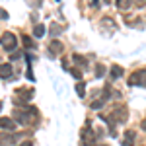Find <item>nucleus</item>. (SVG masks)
Returning <instances> with one entry per match:
<instances>
[{
  "instance_id": "nucleus-1",
  "label": "nucleus",
  "mask_w": 146,
  "mask_h": 146,
  "mask_svg": "<svg viewBox=\"0 0 146 146\" xmlns=\"http://www.w3.org/2000/svg\"><path fill=\"white\" fill-rule=\"evenodd\" d=\"M0 45H2V49H6V51H14L16 45H18V37H14L12 33H4L0 37Z\"/></svg>"
},
{
  "instance_id": "nucleus-2",
  "label": "nucleus",
  "mask_w": 146,
  "mask_h": 146,
  "mask_svg": "<svg viewBox=\"0 0 146 146\" xmlns=\"http://www.w3.org/2000/svg\"><path fill=\"white\" fill-rule=\"evenodd\" d=\"M16 105H22V103H27V101L33 98V90L31 88H20V90L16 92Z\"/></svg>"
},
{
  "instance_id": "nucleus-3",
  "label": "nucleus",
  "mask_w": 146,
  "mask_h": 146,
  "mask_svg": "<svg viewBox=\"0 0 146 146\" xmlns=\"http://www.w3.org/2000/svg\"><path fill=\"white\" fill-rule=\"evenodd\" d=\"M129 84L131 86H146V70H136L135 74H131Z\"/></svg>"
},
{
  "instance_id": "nucleus-4",
  "label": "nucleus",
  "mask_w": 146,
  "mask_h": 146,
  "mask_svg": "<svg viewBox=\"0 0 146 146\" xmlns=\"http://www.w3.org/2000/svg\"><path fill=\"white\" fill-rule=\"evenodd\" d=\"M94 140H96V133L86 127V129L82 131V144L84 146H94Z\"/></svg>"
},
{
  "instance_id": "nucleus-5",
  "label": "nucleus",
  "mask_w": 146,
  "mask_h": 146,
  "mask_svg": "<svg viewBox=\"0 0 146 146\" xmlns=\"http://www.w3.org/2000/svg\"><path fill=\"white\" fill-rule=\"evenodd\" d=\"M127 119V109H125L123 105H119V107H115V111H113V117H111V121H125Z\"/></svg>"
},
{
  "instance_id": "nucleus-6",
  "label": "nucleus",
  "mask_w": 146,
  "mask_h": 146,
  "mask_svg": "<svg viewBox=\"0 0 146 146\" xmlns=\"http://www.w3.org/2000/svg\"><path fill=\"white\" fill-rule=\"evenodd\" d=\"M0 129H4V131H14V129H16V121L10 119V117H0Z\"/></svg>"
},
{
  "instance_id": "nucleus-7",
  "label": "nucleus",
  "mask_w": 146,
  "mask_h": 146,
  "mask_svg": "<svg viewBox=\"0 0 146 146\" xmlns=\"http://www.w3.org/2000/svg\"><path fill=\"white\" fill-rule=\"evenodd\" d=\"M49 51H51L53 55H60V53L64 51V45H62L58 39H53V41L49 43Z\"/></svg>"
},
{
  "instance_id": "nucleus-8",
  "label": "nucleus",
  "mask_w": 146,
  "mask_h": 146,
  "mask_svg": "<svg viewBox=\"0 0 146 146\" xmlns=\"http://www.w3.org/2000/svg\"><path fill=\"white\" fill-rule=\"evenodd\" d=\"M12 74H14V70H12L10 64H0V76L2 78H10Z\"/></svg>"
},
{
  "instance_id": "nucleus-9",
  "label": "nucleus",
  "mask_w": 146,
  "mask_h": 146,
  "mask_svg": "<svg viewBox=\"0 0 146 146\" xmlns=\"http://www.w3.org/2000/svg\"><path fill=\"white\" fill-rule=\"evenodd\" d=\"M135 136H136V133H135V131H129V133L125 135L123 146H133V142H135Z\"/></svg>"
},
{
  "instance_id": "nucleus-10",
  "label": "nucleus",
  "mask_w": 146,
  "mask_h": 146,
  "mask_svg": "<svg viewBox=\"0 0 146 146\" xmlns=\"http://www.w3.org/2000/svg\"><path fill=\"white\" fill-rule=\"evenodd\" d=\"M43 33H45V25L43 23H37L35 29H33V35L35 37H43Z\"/></svg>"
},
{
  "instance_id": "nucleus-11",
  "label": "nucleus",
  "mask_w": 146,
  "mask_h": 146,
  "mask_svg": "<svg viewBox=\"0 0 146 146\" xmlns=\"http://www.w3.org/2000/svg\"><path fill=\"white\" fill-rule=\"evenodd\" d=\"M121 76H123V68L121 66H113L111 68V78L115 80V78H121Z\"/></svg>"
},
{
  "instance_id": "nucleus-12",
  "label": "nucleus",
  "mask_w": 146,
  "mask_h": 146,
  "mask_svg": "<svg viewBox=\"0 0 146 146\" xmlns=\"http://www.w3.org/2000/svg\"><path fill=\"white\" fill-rule=\"evenodd\" d=\"M0 140H2L4 144H12V142L16 140V136H12V135H2V136H0Z\"/></svg>"
},
{
  "instance_id": "nucleus-13",
  "label": "nucleus",
  "mask_w": 146,
  "mask_h": 146,
  "mask_svg": "<svg viewBox=\"0 0 146 146\" xmlns=\"http://www.w3.org/2000/svg\"><path fill=\"white\" fill-rule=\"evenodd\" d=\"M131 4H133V0H117V6L119 8H131Z\"/></svg>"
},
{
  "instance_id": "nucleus-14",
  "label": "nucleus",
  "mask_w": 146,
  "mask_h": 146,
  "mask_svg": "<svg viewBox=\"0 0 146 146\" xmlns=\"http://www.w3.org/2000/svg\"><path fill=\"white\" fill-rule=\"evenodd\" d=\"M76 92H78L80 98H82V96L86 94V86H84V82H78V84H76Z\"/></svg>"
},
{
  "instance_id": "nucleus-15",
  "label": "nucleus",
  "mask_w": 146,
  "mask_h": 146,
  "mask_svg": "<svg viewBox=\"0 0 146 146\" xmlns=\"http://www.w3.org/2000/svg\"><path fill=\"white\" fill-rule=\"evenodd\" d=\"M103 74H105V68L101 66V64H98V66H96V78H101Z\"/></svg>"
},
{
  "instance_id": "nucleus-16",
  "label": "nucleus",
  "mask_w": 146,
  "mask_h": 146,
  "mask_svg": "<svg viewBox=\"0 0 146 146\" xmlns=\"http://www.w3.org/2000/svg\"><path fill=\"white\" fill-rule=\"evenodd\" d=\"M22 41H23V45L27 47V49H31V47H33V43H31V39H29L27 35H23V39H22Z\"/></svg>"
},
{
  "instance_id": "nucleus-17",
  "label": "nucleus",
  "mask_w": 146,
  "mask_h": 146,
  "mask_svg": "<svg viewBox=\"0 0 146 146\" xmlns=\"http://www.w3.org/2000/svg\"><path fill=\"white\" fill-rule=\"evenodd\" d=\"M70 72H72V76H74V78H82V72L76 70V68H70Z\"/></svg>"
},
{
  "instance_id": "nucleus-18",
  "label": "nucleus",
  "mask_w": 146,
  "mask_h": 146,
  "mask_svg": "<svg viewBox=\"0 0 146 146\" xmlns=\"http://www.w3.org/2000/svg\"><path fill=\"white\" fill-rule=\"evenodd\" d=\"M20 146H33V142H31V140H25V142H22Z\"/></svg>"
},
{
  "instance_id": "nucleus-19",
  "label": "nucleus",
  "mask_w": 146,
  "mask_h": 146,
  "mask_svg": "<svg viewBox=\"0 0 146 146\" xmlns=\"http://www.w3.org/2000/svg\"><path fill=\"white\" fill-rule=\"evenodd\" d=\"M142 129H144V131H146V119H144V121H142Z\"/></svg>"
},
{
  "instance_id": "nucleus-20",
  "label": "nucleus",
  "mask_w": 146,
  "mask_h": 146,
  "mask_svg": "<svg viewBox=\"0 0 146 146\" xmlns=\"http://www.w3.org/2000/svg\"><path fill=\"white\" fill-rule=\"evenodd\" d=\"M103 2H105V4H107V2H111V0H103Z\"/></svg>"
},
{
  "instance_id": "nucleus-21",
  "label": "nucleus",
  "mask_w": 146,
  "mask_h": 146,
  "mask_svg": "<svg viewBox=\"0 0 146 146\" xmlns=\"http://www.w3.org/2000/svg\"><path fill=\"white\" fill-rule=\"evenodd\" d=\"M98 146H105V144H98Z\"/></svg>"
},
{
  "instance_id": "nucleus-22",
  "label": "nucleus",
  "mask_w": 146,
  "mask_h": 146,
  "mask_svg": "<svg viewBox=\"0 0 146 146\" xmlns=\"http://www.w3.org/2000/svg\"><path fill=\"white\" fill-rule=\"evenodd\" d=\"M0 109H2V103H0Z\"/></svg>"
}]
</instances>
